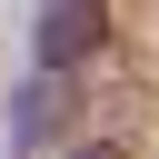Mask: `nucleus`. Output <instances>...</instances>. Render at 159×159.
<instances>
[{
	"label": "nucleus",
	"instance_id": "nucleus-2",
	"mask_svg": "<svg viewBox=\"0 0 159 159\" xmlns=\"http://www.w3.org/2000/svg\"><path fill=\"white\" fill-rule=\"evenodd\" d=\"M80 159H109V149H80Z\"/></svg>",
	"mask_w": 159,
	"mask_h": 159
},
{
	"label": "nucleus",
	"instance_id": "nucleus-1",
	"mask_svg": "<svg viewBox=\"0 0 159 159\" xmlns=\"http://www.w3.org/2000/svg\"><path fill=\"white\" fill-rule=\"evenodd\" d=\"M89 50H99V0H50V10H40V60L70 70V60H89Z\"/></svg>",
	"mask_w": 159,
	"mask_h": 159
}]
</instances>
